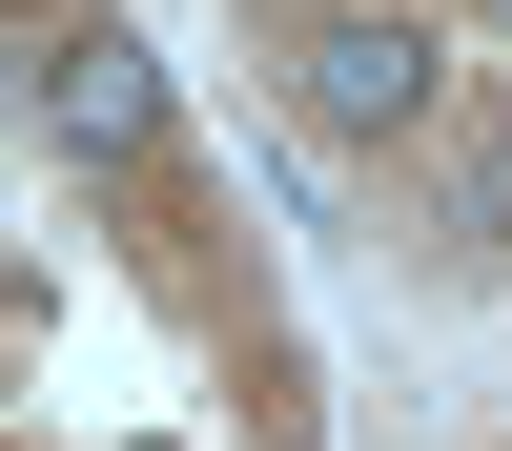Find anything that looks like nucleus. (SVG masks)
Returning <instances> with one entry per match:
<instances>
[{"instance_id": "1", "label": "nucleus", "mask_w": 512, "mask_h": 451, "mask_svg": "<svg viewBox=\"0 0 512 451\" xmlns=\"http://www.w3.org/2000/svg\"><path fill=\"white\" fill-rule=\"evenodd\" d=\"M308 123H431V41L410 21H308Z\"/></svg>"}, {"instance_id": "3", "label": "nucleus", "mask_w": 512, "mask_h": 451, "mask_svg": "<svg viewBox=\"0 0 512 451\" xmlns=\"http://www.w3.org/2000/svg\"><path fill=\"white\" fill-rule=\"evenodd\" d=\"M451 205H472V226L512 246V144H472V185H451Z\"/></svg>"}, {"instance_id": "2", "label": "nucleus", "mask_w": 512, "mask_h": 451, "mask_svg": "<svg viewBox=\"0 0 512 451\" xmlns=\"http://www.w3.org/2000/svg\"><path fill=\"white\" fill-rule=\"evenodd\" d=\"M41 123L62 144H144V41L123 21H41Z\"/></svg>"}, {"instance_id": "4", "label": "nucleus", "mask_w": 512, "mask_h": 451, "mask_svg": "<svg viewBox=\"0 0 512 451\" xmlns=\"http://www.w3.org/2000/svg\"><path fill=\"white\" fill-rule=\"evenodd\" d=\"M492 21H512V0H492Z\"/></svg>"}]
</instances>
